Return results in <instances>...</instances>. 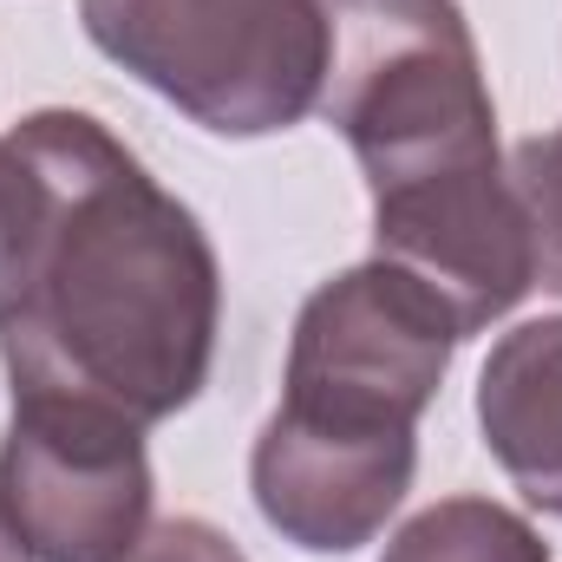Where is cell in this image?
Wrapping results in <instances>:
<instances>
[{
  "mask_svg": "<svg viewBox=\"0 0 562 562\" xmlns=\"http://www.w3.org/2000/svg\"><path fill=\"white\" fill-rule=\"evenodd\" d=\"M46 216H53V170L40 157V138L26 125H13L0 138V327L26 301V276H33Z\"/></svg>",
  "mask_w": 562,
  "mask_h": 562,
  "instance_id": "9",
  "label": "cell"
},
{
  "mask_svg": "<svg viewBox=\"0 0 562 562\" xmlns=\"http://www.w3.org/2000/svg\"><path fill=\"white\" fill-rule=\"evenodd\" d=\"M0 562H33V557H26V543L13 537V524H7V510H0Z\"/></svg>",
  "mask_w": 562,
  "mask_h": 562,
  "instance_id": "12",
  "label": "cell"
},
{
  "mask_svg": "<svg viewBox=\"0 0 562 562\" xmlns=\"http://www.w3.org/2000/svg\"><path fill=\"white\" fill-rule=\"evenodd\" d=\"M86 40L216 138H269L321 105L327 0H79Z\"/></svg>",
  "mask_w": 562,
  "mask_h": 562,
  "instance_id": "3",
  "label": "cell"
},
{
  "mask_svg": "<svg viewBox=\"0 0 562 562\" xmlns=\"http://www.w3.org/2000/svg\"><path fill=\"white\" fill-rule=\"evenodd\" d=\"M477 425L504 477L562 517V314L504 334L477 373Z\"/></svg>",
  "mask_w": 562,
  "mask_h": 562,
  "instance_id": "7",
  "label": "cell"
},
{
  "mask_svg": "<svg viewBox=\"0 0 562 562\" xmlns=\"http://www.w3.org/2000/svg\"><path fill=\"white\" fill-rule=\"evenodd\" d=\"M380 562H550V543L491 497H445L419 510Z\"/></svg>",
  "mask_w": 562,
  "mask_h": 562,
  "instance_id": "8",
  "label": "cell"
},
{
  "mask_svg": "<svg viewBox=\"0 0 562 562\" xmlns=\"http://www.w3.org/2000/svg\"><path fill=\"white\" fill-rule=\"evenodd\" d=\"M419 464V438H340L301 419H269L249 458V484L262 517L294 550L347 557L386 530L406 504Z\"/></svg>",
  "mask_w": 562,
  "mask_h": 562,
  "instance_id": "6",
  "label": "cell"
},
{
  "mask_svg": "<svg viewBox=\"0 0 562 562\" xmlns=\"http://www.w3.org/2000/svg\"><path fill=\"white\" fill-rule=\"evenodd\" d=\"M458 340L464 327L451 301L373 256L307 294L276 413L340 438H413Z\"/></svg>",
  "mask_w": 562,
  "mask_h": 562,
  "instance_id": "4",
  "label": "cell"
},
{
  "mask_svg": "<svg viewBox=\"0 0 562 562\" xmlns=\"http://www.w3.org/2000/svg\"><path fill=\"white\" fill-rule=\"evenodd\" d=\"M321 112L373 190L380 262L438 288L464 334L537 288V243L497 150L484 59L458 0H327Z\"/></svg>",
  "mask_w": 562,
  "mask_h": 562,
  "instance_id": "2",
  "label": "cell"
},
{
  "mask_svg": "<svg viewBox=\"0 0 562 562\" xmlns=\"http://www.w3.org/2000/svg\"><path fill=\"white\" fill-rule=\"evenodd\" d=\"M119 562H249V557L203 517H164V524H144V537Z\"/></svg>",
  "mask_w": 562,
  "mask_h": 562,
  "instance_id": "11",
  "label": "cell"
},
{
  "mask_svg": "<svg viewBox=\"0 0 562 562\" xmlns=\"http://www.w3.org/2000/svg\"><path fill=\"white\" fill-rule=\"evenodd\" d=\"M53 216L0 327L13 400H86L132 425L183 413L216 360L223 276L203 223L92 112H33Z\"/></svg>",
  "mask_w": 562,
  "mask_h": 562,
  "instance_id": "1",
  "label": "cell"
},
{
  "mask_svg": "<svg viewBox=\"0 0 562 562\" xmlns=\"http://www.w3.org/2000/svg\"><path fill=\"white\" fill-rule=\"evenodd\" d=\"M0 510L33 562H119L150 517L144 425L86 400H13Z\"/></svg>",
  "mask_w": 562,
  "mask_h": 562,
  "instance_id": "5",
  "label": "cell"
},
{
  "mask_svg": "<svg viewBox=\"0 0 562 562\" xmlns=\"http://www.w3.org/2000/svg\"><path fill=\"white\" fill-rule=\"evenodd\" d=\"M510 183H517V203L530 216L537 281L562 288V125L543 132V138H524L510 150Z\"/></svg>",
  "mask_w": 562,
  "mask_h": 562,
  "instance_id": "10",
  "label": "cell"
}]
</instances>
